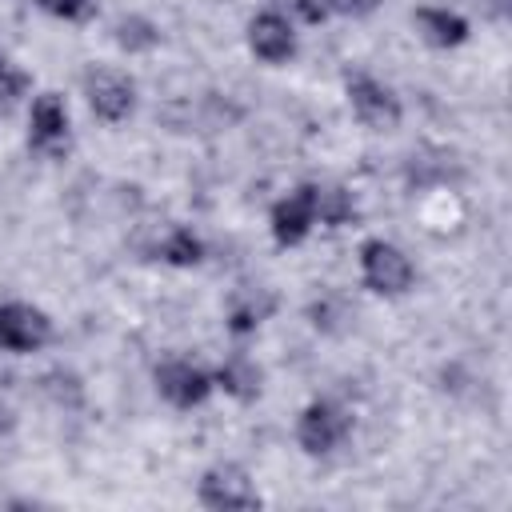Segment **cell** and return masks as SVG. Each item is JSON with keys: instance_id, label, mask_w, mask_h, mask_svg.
<instances>
[{"instance_id": "5b68a950", "label": "cell", "mask_w": 512, "mask_h": 512, "mask_svg": "<svg viewBox=\"0 0 512 512\" xmlns=\"http://www.w3.org/2000/svg\"><path fill=\"white\" fill-rule=\"evenodd\" d=\"M196 504L212 512H248V508H260V488L244 464L216 460L196 480Z\"/></svg>"}, {"instance_id": "9c48e42d", "label": "cell", "mask_w": 512, "mask_h": 512, "mask_svg": "<svg viewBox=\"0 0 512 512\" xmlns=\"http://www.w3.org/2000/svg\"><path fill=\"white\" fill-rule=\"evenodd\" d=\"M244 40H248V52H252L260 64H268V68H280V64H288V60L300 52V32H296V24H292L284 12H276V8H260V12L248 20Z\"/></svg>"}, {"instance_id": "7c38bea8", "label": "cell", "mask_w": 512, "mask_h": 512, "mask_svg": "<svg viewBox=\"0 0 512 512\" xmlns=\"http://www.w3.org/2000/svg\"><path fill=\"white\" fill-rule=\"evenodd\" d=\"M412 28H416V36L428 48H440V52L460 48L472 36L468 16H460L456 8H444V4H420V8H412Z\"/></svg>"}, {"instance_id": "6da1fadb", "label": "cell", "mask_w": 512, "mask_h": 512, "mask_svg": "<svg viewBox=\"0 0 512 512\" xmlns=\"http://www.w3.org/2000/svg\"><path fill=\"white\" fill-rule=\"evenodd\" d=\"M356 276H360V288H368L372 296H384V300H400L416 288V264L412 256L384 240V236H368L360 240L356 248Z\"/></svg>"}, {"instance_id": "52a82bcc", "label": "cell", "mask_w": 512, "mask_h": 512, "mask_svg": "<svg viewBox=\"0 0 512 512\" xmlns=\"http://www.w3.org/2000/svg\"><path fill=\"white\" fill-rule=\"evenodd\" d=\"M56 340V324L44 308L28 300H0V352L32 356Z\"/></svg>"}, {"instance_id": "9a60e30c", "label": "cell", "mask_w": 512, "mask_h": 512, "mask_svg": "<svg viewBox=\"0 0 512 512\" xmlns=\"http://www.w3.org/2000/svg\"><path fill=\"white\" fill-rule=\"evenodd\" d=\"M36 392H40L52 408H60V412H80L84 400H88L84 376H80L76 368H68V364H56V368L40 372V376H36Z\"/></svg>"}, {"instance_id": "2e32d148", "label": "cell", "mask_w": 512, "mask_h": 512, "mask_svg": "<svg viewBox=\"0 0 512 512\" xmlns=\"http://www.w3.org/2000/svg\"><path fill=\"white\" fill-rule=\"evenodd\" d=\"M312 204H316V228H348L356 220V196L348 184L312 180Z\"/></svg>"}, {"instance_id": "7402d4cb", "label": "cell", "mask_w": 512, "mask_h": 512, "mask_svg": "<svg viewBox=\"0 0 512 512\" xmlns=\"http://www.w3.org/2000/svg\"><path fill=\"white\" fill-rule=\"evenodd\" d=\"M328 16H368L380 8V0H320Z\"/></svg>"}, {"instance_id": "ac0fdd59", "label": "cell", "mask_w": 512, "mask_h": 512, "mask_svg": "<svg viewBox=\"0 0 512 512\" xmlns=\"http://www.w3.org/2000/svg\"><path fill=\"white\" fill-rule=\"evenodd\" d=\"M32 92V72H24L16 60L0 52V116H12Z\"/></svg>"}, {"instance_id": "8992f818", "label": "cell", "mask_w": 512, "mask_h": 512, "mask_svg": "<svg viewBox=\"0 0 512 512\" xmlns=\"http://www.w3.org/2000/svg\"><path fill=\"white\" fill-rule=\"evenodd\" d=\"M344 100H348L352 120H356L360 128H368V132H392V128H400V120H404L400 96H396L384 80H376V76H368V72H356V76L344 80Z\"/></svg>"}, {"instance_id": "44dd1931", "label": "cell", "mask_w": 512, "mask_h": 512, "mask_svg": "<svg viewBox=\"0 0 512 512\" xmlns=\"http://www.w3.org/2000/svg\"><path fill=\"white\" fill-rule=\"evenodd\" d=\"M276 12H284L292 24H308V28L328 20V8L320 0H284V8H276Z\"/></svg>"}, {"instance_id": "d6986e66", "label": "cell", "mask_w": 512, "mask_h": 512, "mask_svg": "<svg viewBox=\"0 0 512 512\" xmlns=\"http://www.w3.org/2000/svg\"><path fill=\"white\" fill-rule=\"evenodd\" d=\"M308 320H312V328H320V332L336 336V332H344V328H348L352 308H348L340 296H320V300H312V304H308Z\"/></svg>"}, {"instance_id": "4fadbf2b", "label": "cell", "mask_w": 512, "mask_h": 512, "mask_svg": "<svg viewBox=\"0 0 512 512\" xmlns=\"http://www.w3.org/2000/svg\"><path fill=\"white\" fill-rule=\"evenodd\" d=\"M212 380H216V392H224L228 400L252 404L264 392V364L256 356H248V352H228L212 368Z\"/></svg>"}, {"instance_id": "5bb4252c", "label": "cell", "mask_w": 512, "mask_h": 512, "mask_svg": "<svg viewBox=\"0 0 512 512\" xmlns=\"http://www.w3.org/2000/svg\"><path fill=\"white\" fill-rule=\"evenodd\" d=\"M160 264H168V268H196V264H204V256H208V244H204V236L200 232H192L188 224H168L160 236H156V244L148 248Z\"/></svg>"}, {"instance_id": "30bf717a", "label": "cell", "mask_w": 512, "mask_h": 512, "mask_svg": "<svg viewBox=\"0 0 512 512\" xmlns=\"http://www.w3.org/2000/svg\"><path fill=\"white\" fill-rule=\"evenodd\" d=\"M268 232L280 248H300L316 232V204H312V180L296 184L268 208Z\"/></svg>"}, {"instance_id": "277c9868", "label": "cell", "mask_w": 512, "mask_h": 512, "mask_svg": "<svg viewBox=\"0 0 512 512\" xmlns=\"http://www.w3.org/2000/svg\"><path fill=\"white\" fill-rule=\"evenodd\" d=\"M152 388L168 408L192 412V408H204L212 400L216 380H212V368H204L188 356H164L152 368Z\"/></svg>"}, {"instance_id": "603a6c76", "label": "cell", "mask_w": 512, "mask_h": 512, "mask_svg": "<svg viewBox=\"0 0 512 512\" xmlns=\"http://www.w3.org/2000/svg\"><path fill=\"white\" fill-rule=\"evenodd\" d=\"M16 428H20V412H16V404L0 392V440H4V436H12Z\"/></svg>"}, {"instance_id": "cb8c5ba5", "label": "cell", "mask_w": 512, "mask_h": 512, "mask_svg": "<svg viewBox=\"0 0 512 512\" xmlns=\"http://www.w3.org/2000/svg\"><path fill=\"white\" fill-rule=\"evenodd\" d=\"M492 4H508V0H492Z\"/></svg>"}, {"instance_id": "3957f363", "label": "cell", "mask_w": 512, "mask_h": 512, "mask_svg": "<svg viewBox=\"0 0 512 512\" xmlns=\"http://www.w3.org/2000/svg\"><path fill=\"white\" fill-rule=\"evenodd\" d=\"M80 92H84L88 112L100 124H112V128L124 124L136 112V100H140L136 80L124 68H112V64H88L84 76H80Z\"/></svg>"}, {"instance_id": "ffe728a7", "label": "cell", "mask_w": 512, "mask_h": 512, "mask_svg": "<svg viewBox=\"0 0 512 512\" xmlns=\"http://www.w3.org/2000/svg\"><path fill=\"white\" fill-rule=\"evenodd\" d=\"M32 4L64 24H88L96 16V0H32Z\"/></svg>"}, {"instance_id": "7a4b0ae2", "label": "cell", "mask_w": 512, "mask_h": 512, "mask_svg": "<svg viewBox=\"0 0 512 512\" xmlns=\"http://www.w3.org/2000/svg\"><path fill=\"white\" fill-rule=\"evenodd\" d=\"M352 428H356V416L348 404H340L332 396H316L300 408V416L292 424V440L304 456L324 460V456H336L352 440Z\"/></svg>"}, {"instance_id": "e0dca14e", "label": "cell", "mask_w": 512, "mask_h": 512, "mask_svg": "<svg viewBox=\"0 0 512 512\" xmlns=\"http://www.w3.org/2000/svg\"><path fill=\"white\" fill-rule=\"evenodd\" d=\"M112 44L124 52V56H148L160 48V24L144 12H124L116 24H112Z\"/></svg>"}, {"instance_id": "ba28073f", "label": "cell", "mask_w": 512, "mask_h": 512, "mask_svg": "<svg viewBox=\"0 0 512 512\" xmlns=\"http://www.w3.org/2000/svg\"><path fill=\"white\" fill-rule=\"evenodd\" d=\"M72 144V116L60 92H40L28 104V148L44 160H60Z\"/></svg>"}, {"instance_id": "8fae6325", "label": "cell", "mask_w": 512, "mask_h": 512, "mask_svg": "<svg viewBox=\"0 0 512 512\" xmlns=\"http://www.w3.org/2000/svg\"><path fill=\"white\" fill-rule=\"evenodd\" d=\"M280 308L276 288L268 284H236L224 300V328L232 336H252L260 324H268Z\"/></svg>"}]
</instances>
